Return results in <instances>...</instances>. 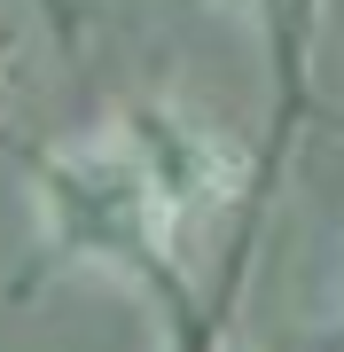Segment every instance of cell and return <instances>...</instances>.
Here are the masks:
<instances>
[{
	"label": "cell",
	"instance_id": "cell-1",
	"mask_svg": "<svg viewBox=\"0 0 344 352\" xmlns=\"http://www.w3.org/2000/svg\"><path fill=\"white\" fill-rule=\"evenodd\" d=\"M32 212L47 266H94L157 298H188L180 282V227L157 212L149 180L133 173V157L117 149V133H87L63 149L32 157Z\"/></svg>",
	"mask_w": 344,
	"mask_h": 352
},
{
	"label": "cell",
	"instance_id": "cell-2",
	"mask_svg": "<svg viewBox=\"0 0 344 352\" xmlns=\"http://www.w3.org/2000/svg\"><path fill=\"white\" fill-rule=\"evenodd\" d=\"M117 149L133 157V173L149 180L157 212H165L180 235L188 227H204L211 212H227L235 188H242V157L235 141L211 126V118L180 110V102H126V110L110 118Z\"/></svg>",
	"mask_w": 344,
	"mask_h": 352
},
{
	"label": "cell",
	"instance_id": "cell-3",
	"mask_svg": "<svg viewBox=\"0 0 344 352\" xmlns=\"http://www.w3.org/2000/svg\"><path fill=\"white\" fill-rule=\"evenodd\" d=\"M227 8L242 16H258L274 39V55H282V71L297 78V63H306V39H313V16H321V0H227Z\"/></svg>",
	"mask_w": 344,
	"mask_h": 352
},
{
	"label": "cell",
	"instance_id": "cell-4",
	"mask_svg": "<svg viewBox=\"0 0 344 352\" xmlns=\"http://www.w3.org/2000/svg\"><path fill=\"white\" fill-rule=\"evenodd\" d=\"M0 94H8V39H0Z\"/></svg>",
	"mask_w": 344,
	"mask_h": 352
}]
</instances>
